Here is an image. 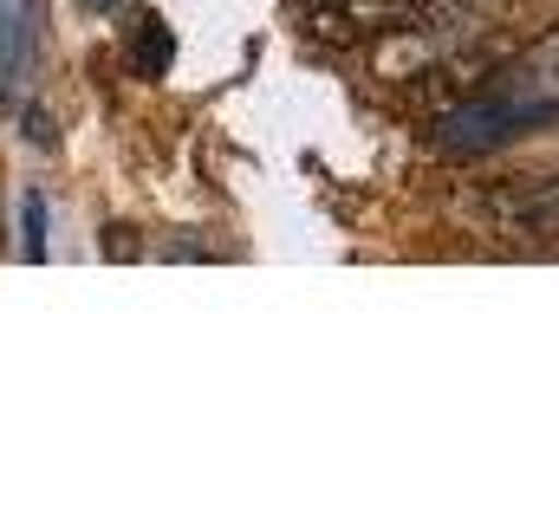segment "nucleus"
Returning <instances> with one entry per match:
<instances>
[{
	"instance_id": "obj_4",
	"label": "nucleus",
	"mask_w": 559,
	"mask_h": 519,
	"mask_svg": "<svg viewBox=\"0 0 559 519\" xmlns=\"http://www.w3.org/2000/svg\"><path fill=\"white\" fill-rule=\"evenodd\" d=\"M417 7L423 0H332L325 20H332L338 33H391V26H411Z\"/></svg>"
},
{
	"instance_id": "obj_7",
	"label": "nucleus",
	"mask_w": 559,
	"mask_h": 519,
	"mask_svg": "<svg viewBox=\"0 0 559 519\" xmlns=\"http://www.w3.org/2000/svg\"><path fill=\"white\" fill-rule=\"evenodd\" d=\"M163 52H169L163 20H143V72H156V65H163Z\"/></svg>"
},
{
	"instance_id": "obj_5",
	"label": "nucleus",
	"mask_w": 559,
	"mask_h": 519,
	"mask_svg": "<svg viewBox=\"0 0 559 519\" xmlns=\"http://www.w3.org/2000/svg\"><path fill=\"white\" fill-rule=\"evenodd\" d=\"M26 65V0H0V79H20Z\"/></svg>"
},
{
	"instance_id": "obj_1",
	"label": "nucleus",
	"mask_w": 559,
	"mask_h": 519,
	"mask_svg": "<svg viewBox=\"0 0 559 519\" xmlns=\"http://www.w3.org/2000/svg\"><path fill=\"white\" fill-rule=\"evenodd\" d=\"M547 118H559V26H547L534 46H521L508 65H495L488 85L436 124V143L455 156H481V149L527 136Z\"/></svg>"
},
{
	"instance_id": "obj_3",
	"label": "nucleus",
	"mask_w": 559,
	"mask_h": 519,
	"mask_svg": "<svg viewBox=\"0 0 559 519\" xmlns=\"http://www.w3.org/2000/svg\"><path fill=\"white\" fill-rule=\"evenodd\" d=\"M521 0H423L417 13H411V26H417L423 39H462V33H481V26H495V20H508Z\"/></svg>"
},
{
	"instance_id": "obj_6",
	"label": "nucleus",
	"mask_w": 559,
	"mask_h": 519,
	"mask_svg": "<svg viewBox=\"0 0 559 519\" xmlns=\"http://www.w3.org/2000/svg\"><path fill=\"white\" fill-rule=\"evenodd\" d=\"M20 228H26V260H46V195L39 189L20 195Z\"/></svg>"
},
{
	"instance_id": "obj_2",
	"label": "nucleus",
	"mask_w": 559,
	"mask_h": 519,
	"mask_svg": "<svg viewBox=\"0 0 559 519\" xmlns=\"http://www.w3.org/2000/svg\"><path fill=\"white\" fill-rule=\"evenodd\" d=\"M481 215L514 234V241H559V176H521V182H495L481 195Z\"/></svg>"
},
{
	"instance_id": "obj_8",
	"label": "nucleus",
	"mask_w": 559,
	"mask_h": 519,
	"mask_svg": "<svg viewBox=\"0 0 559 519\" xmlns=\"http://www.w3.org/2000/svg\"><path fill=\"white\" fill-rule=\"evenodd\" d=\"M85 7H111V0H85Z\"/></svg>"
}]
</instances>
